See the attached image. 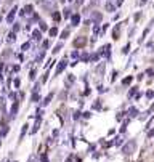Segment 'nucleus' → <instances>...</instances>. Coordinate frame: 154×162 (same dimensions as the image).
<instances>
[{
  "mask_svg": "<svg viewBox=\"0 0 154 162\" xmlns=\"http://www.w3.org/2000/svg\"><path fill=\"white\" fill-rule=\"evenodd\" d=\"M100 108H101V99H97L93 103V109H100Z\"/></svg>",
  "mask_w": 154,
  "mask_h": 162,
  "instance_id": "18",
  "label": "nucleus"
},
{
  "mask_svg": "<svg viewBox=\"0 0 154 162\" xmlns=\"http://www.w3.org/2000/svg\"><path fill=\"white\" fill-rule=\"evenodd\" d=\"M6 133H8V127H3V129H2V132H0V136H5Z\"/></svg>",
  "mask_w": 154,
  "mask_h": 162,
  "instance_id": "27",
  "label": "nucleus"
},
{
  "mask_svg": "<svg viewBox=\"0 0 154 162\" xmlns=\"http://www.w3.org/2000/svg\"><path fill=\"white\" fill-rule=\"evenodd\" d=\"M79 117H80V111H76V112H74V119H79Z\"/></svg>",
  "mask_w": 154,
  "mask_h": 162,
  "instance_id": "38",
  "label": "nucleus"
},
{
  "mask_svg": "<svg viewBox=\"0 0 154 162\" xmlns=\"http://www.w3.org/2000/svg\"><path fill=\"white\" fill-rule=\"evenodd\" d=\"M61 48H63V43H58V45L55 47V50H53V51H55V53H58V51H60Z\"/></svg>",
  "mask_w": 154,
  "mask_h": 162,
  "instance_id": "31",
  "label": "nucleus"
},
{
  "mask_svg": "<svg viewBox=\"0 0 154 162\" xmlns=\"http://www.w3.org/2000/svg\"><path fill=\"white\" fill-rule=\"evenodd\" d=\"M153 96H154V92H153V90H148V92H146V98H148V99H153Z\"/></svg>",
  "mask_w": 154,
  "mask_h": 162,
  "instance_id": "23",
  "label": "nucleus"
},
{
  "mask_svg": "<svg viewBox=\"0 0 154 162\" xmlns=\"http://www.w3.org/2000/svg\"><path fill=\"white\" fill-rule=\"evenodd\" d=\"M140 3H146V0H140Z\"/></svg>",
  "mask_w": 154,
  "mask_h": 162,
  "instance_id": "50",
  "label": "nucleus"
},
{
  "mask_svg": "<svg viewBox=\"0 0 154 162\" xmlns=\"http://www.w3.org/2000/svg\"><path fill=\"white\" fill-rule=\"evenodd\" d=\"M119 32H121V24H117V26L114 27V32H112L114 39H119Z\"/></svg>",
  "mask_w": 154,
  "mask_h": 162,
  "instance_id": "12",
  "label": "nucleus"
},
{
  "mask_svg": "<svg viewBox=\"0 0 154 162\" xmlns=\"http://www.w3.org/2000/svg\"><path fill=\"white\" fill-rule=\"evenodd\" d=\"M80 58H82V61H85V63H87V61H90V58H92V56H90L88 53H84Z\"/></svg>",
  "mask_w": 154,
  "mask_h": 162,
  "instance_id": "17",
  "label": "nucleus"
},
{
  "mask_svg": "<svg viewBox=\"0 0 154 162\" xmlns=\"http://www.w3.org/2000/svg\"><path fill=\"white\" fill-rule=\"evenodd\" d=\"M122 141H124V138L117 136V138H116V141H114V144H116V146H121V144H122Z\"/></svg>",
  "mask_w": 154,
  "mask_h": 162,
  "instance_id": "22",
  "label": "nucleus"
},
{
  "mask_svg": "<svg viewBox=\"0 0 154 162\" xmlns=\"http://www.w3.org/2000/svg\"><path fill=\"white\" fill-rule=\"evenodd\" d=\"M21 48H23V50H24V51H26V50H27V48H29V43H24V45H23Z\"/></svg>",
  "mask_w": 154,
  "mask_h": 162,
  "instance_id": "44",
  "label": "nucleus"
},
{
  "mask_svg": "<svg viewBox=\"0 0 154 162\" xmlns=\"http://www.w3.org/2000/svg\"><path fill=\"white\" fill-rule=\"evenodd\" d=\"M122 2H124V0H117V2H116V5H117V6H121V5H122Z\"/></svg>",
  "mask_w": 154,
  "mask_h": 162,
  "instance_id": "45",
  "label": "nucleus"
},
{
  "mask_svg": "<svg viewBox=\"0 0 154 162\" xmlns=\"http://www.w3.org/2000/svg\"><path fill=\"white\" fill-rule=\"evenodd\" d=\"M132 80H133V77H132V75H128V77H125L124 80H122V85H128Z\"/></svg>",
  "mask_w": 154,
  "mask_h": 162,
  "instance_id": "14",
  "label": "nucleus"
},
{
  "mask_svg": "<svg viewBox=\"0 0 154 162\" xmlns=\"http://www.w3.org/2000/svg\"><path fill=\"white\" fill-rule=\"evenodd\" d=\"M29 79H31V80H34V79H35V69H32V71H31V74H29Z\"/></svg>",
  "mask_w": 154,
  "mask_h": 162,
  "instance_id": "32",
  "label": "nucleus"
},
{
  "mask_svg": "<svg viewBox=\"0 0 154 162\" xmlns=\"http://www.w3.org/2000/svg\"><path fill=\"white\" fill-rule=\"evenodd\" d=\"M8 42H15V34H10V36H8Z\"/></svg>",
  "mask_w": 154,
  "mask_h": 162,
  "instance_id": "35",
  "label": "nucleus"
},
{
  "mask_svg": "<svg viewBox=\"0 0 154 162\" xmlns=\"http://www.w3.org/2000/svg\"><path fill=\"white\" fill-rule=\"evenodd\" d=\"M18 108H19V104H18V101H16L15 104L11 106V111H10V112H11V117L16 116V112H18Z\"/></svg>",
  "mask_w": 154,
  "mask_h": 162,
  "instance_id": "9",
  "label": "nucleus"
},
{
  "mask_svg": "<svg viewBox=\"0 0 154 162\" xmlns=\"http://www.w3.org/2000/svg\"><path fill=\"white\" fill-rule=\"evenodd\" d=\"M56 34H58V29H56V27H51V29H50V36L55 37Z\"/></svg>",
  "mask_w": 154,
  "mask_h": 162,
  "instance_id": "24",
  "label": "nucleus"
},
{
  "mask_svg": "<svg viewBox=\"0 0 154 162\" xmlns=\"http://www.w3.org/2000/svg\"><path fill=\"white\" fill-rule=\"evenodd\" d=\"M66 162H72V156H71V157H67V159H66Z\"/></svg>",
  "mask_w": 154,
  "mask_h": 162,
  "instance_id": "48",
  "label": "nucleus"
},
{
  "mask_svg": "<svg viewBox=\"0 0 154 162\" xmlns=\"http://www.w3.org/2000/svg\"><path fill=\"white\" fill-rule=\"evenodd\" d=\"M39 99H40V95H39V93H34V95H32V101L37 103Z\"/></svg>",
  "mask_w": 154,
  "mask_h": 162,
  "instance_id": "25",
  "label": "nucleus"
},
{
  "mask_svg": "<svg viewBox=\"0 0 154 162\" xmlns=\"http://www.w3.org/2000/svg\"><path fill=\"white\" fill-rule=\"evenodd\" d=\"M128 50H130V45H125V47H124V50H122V53L127 55V53H128Z\"/></svg>",
  "mask_w": 154,
  "mask_h": 162,
  "instance_id": "36",
  "label": "nucleus"
},
{
  "mask_svg": "<svg viewBox=\"0 0 154 162\" xmlns=\"http://www.w3.org/2000/svg\"><path fill=\"white\" fill-rule=\"evenodd\" d=\"M153 74H154L153 69H148V71H146V75H153Z\"/></svg>",
  "mask_w": 154,
  "mask_h": 162,
  "instance_id": "42",
  "label": "nucleus"
},
{
  "mask_svg": "<svg viewBox=\"0 0 154 162\" xmlns=\"http://www.w3.org/2000/svg\"><path fill=\"white\" fill-rule=\"evenodd\" d=\"M15 13H16V8H13L11 11H10V15L6 16V21H8V23H11V21H13V18H15Z\"/></svg>",
  "mask_w": 154,
  "mask_h": 162,
  "instance_id": "13",
  "label": "nucleus"
},
{
  "mask_svg": "<svg viewBox=\"0 0 154 162\" xmlns=\"http://www.w3.org/2000/svg\"><path fill=\"white\" fill-rule=\"evenodd\" d=\"M0 80H2V74H0Z\"/></svg>",
  "mask_w": 154,
  "mask_h": 162,
  "instance_id": "51",
  "label": "nucleus"
},
{
  "mask_svg": "<svg viewBox=\"0 0 154 162\" xmlns=\"http://www.w3.org/2000/svg\"><path fill=\"white\" fill-rule=\"evenodd\" d=\"M67 36H69V29L63 31V34H61V39H67Z\"/></svg>",
  "mask_w": 154,
  "mask_h": 162,
  "instance_id": "26",
  "label": "nucleus"
},
{
  "mask_svg": "<svg viewBox=\"0 0 154 162\" xmlns=\"http://www.w3.org/2000/svg\"><path fill=\"white\" fill-rule=\"evenodd\" d=\"M40 29H42V31H47L48 27H47V24H45V23H40Z\"/></svg>",
  "mask_w": 154,
  "mask_h": 162,
  "instance_id": "37",
  "label": "nucleus"
},
{
  "mask_svg": "<svg viewBox=\"0 0 154 162\" xmlns=\"http://www.w3.org/2000/svg\"><path fill=\"white\" fill-rule=\"evenodd\" d=\"M153 111H154V103H153V106H151V108L148 109V112H153Z\"/></svg>",
  "mask_w": 154,
  "mask_h": 162,
  "instance_id": "47",
  "label": "nucleus"
},
{
  "mask_svg": "<svg viewBox=\"0 0 154 162\" xmlns=\"http://www.w3.org/2000/svg\"><path fill=\"white\" fill-rule=\"evenodd\" d=\"M138 114H140V111L135 108V106H132V108L128 109V116H130V117H136Z\"/></svg>",
  "mask_w": 154,
  "mask_h": 162,
  "instance_id": "6",
  "label": "nucleus"
},
{
  "mask_svg": "<svg viewBox=\"0 0 154 162\" xmlns=\"http://www.w3.org/2000/svg\"><path fill=\"white\" fill-rule=\"evenodd\" d=\"M71 56H72L74 60H76V58H79V53H77V51H72V53H71Z\"/></svg>",
  "mask_w": 154,
  "mask_h": 162,
  "instance_id": "39",
  "label": "nucleus"
},
{
  "mask_svg": "<svg viewBox=\"0 0 154 162\" xmlns=\"http://www.w3.org/2000/svg\"><path fill=\"white\" fill-rule=\"evenodd\" d=\"M85 43H87V39H85V37H82V36L77 37V39L74 40V47H77V48H79V47H84Z\"/></svg>",
  "mask_w": 154,
  "mask_h": 162,
  "instance_id": "2",
  "label": "nucleus"
},
{
  "mask_svg": "<svg viewBox=\"0 0 154 162\" xmlns=\"http://www.w3.org/2000/svg\"><path fill=\"white\" fill-rule=\"evenodd\" d=\"M64 16H66V18L71 16V8H64Z\"/></svg>",
  "mask_w": 154,
  "mask_h": 162,
  "instance_id": "30",
  "label": "nucleus"
},
{
  "mask_svg": "<svg viewBox=\"0 0 154 162\" xmlns=\"http://www.w3.org/2000/svg\"><path fill=\"white\" fill-rule=\"evenodd\" d=\"M71 23H72V26H79V23H80V16H79V15H72V16H71Z\"/></svg>",
  "mask_w": 154,
  "mask_h": 162,
  "instance_id": "7",
  "label": "nucleus"
},
{
  "mask_svg": "<svg viewBox=\"0 0 154 162\" xmlns=\"http://www.w3.org/2000/svg\"><path fill=\"white\" fill-rule=\"evenodd\" d=\"M103 71H104V64H100V66H98V69H97V72H98V75H100V77H101Z\"/></svg>",
  "mask_w": 154,
  "mask_h": 162,
  "instance_id": "21",
  "label": "nucleus"
},
{
  "mask_svg": "<svg viewBox=\"0 0 154 162\" xmlns=\"http://www.w3.org/2000/svg\"><path fill=\"white\" fill-rule=\"evenodd\" d=\"M19 84H21V82H19V79H15V87H16V88L19 87Z\"/></svg>",
  "mask_w": 154,
  "mask_h": 162,
  "instance_id": "41",
  "label": "nucleus"
},
{
  "mask_svg": "<svg viewBox=\"0 0 154 162\" xmlns=\"http://www.w3.org/2000/svg\"><path fill=\"white\" fill-rule=\"evenodd\" d=\"M74 80H76V77H74V75H72V74H71V75H69V77H67V84H69V82H71V84H72V82H74Z\"/></svg>",
  "mask_w": 154,
  "mask_h": 162,
  "instance_id": "34",
  "label": "nucleus"
},
{
  "mask_svg": "<svg viewBox=\"0 0 154 162\" xmlns=\"http://www.w3.org/2000/svg\"><path fill=\"white\" fill-rule=\"evenodd\" d=\"M40 161H42V162H48V157H47V154H42V156H40Z\"/></svg>",
  "mask_w": 154,
  "mask_h": 162,
  "instance_id": "33",
  "label": "nucleus"
},
{
  "mask_svg": "<svg viewBox=\"0 0 154 162\" xmlns=\"http://www.w3.org/2000/svg\"><path fill=\"white\" fill-rule=\"evenodd\" d=\"M51 98H53V93H48V95H47V98L42 101V106H47V104H48V103L51 101Z\"/></svg>",
  "mask_w": 154,
  "mask_h": 162,
  "instance_id": "11",
  "label": "nucleus"
},
{
  "mask_svg": "<svg viewBox=\"0 0 154 162\" xmlns=\"http://www.w3.org/2000/svg\"><path fill=\"white\" fill-rule=\"evenodd\" d=\"M148 136H149V138H151V136H154V130H151V132L148 133Z\"/></svg>",
  "mask_w": 154,
  "mask_h": 162,
  "instance_id": "46",
  "label": "nucleus"
},
{
  "mask_svg": "<svg viewBox=\"0 0 154 162\" xmlns=\"http://www.w3.org/2000/svg\"><path fill=\"white\" fill-rule=\"evenodd\" d=\"M125 114H127V112H124V111H122V112H119V114L116 116V119H117V120H122V117H124Z\"/></svg>",
  "mask_w": 154,
  "mask_h": 162,
  "instance_id": "28",
  "label": "nucleus"
},
{
  "mask_svg": "<svg viewBox=\"0 0 154 162\" xmlns=\"http://www.w3.org/2000/svg\"><path fill=\"white\" fill-rule=\"evenodd\" d=\"M53 19H55V21H60L61 15H60V13H53Z\"/></svg>",
  "mask_w": 154,
  "mask_h": 162,
  "instance_id": "29",
  "label": "nucleus"
},
{
  "mask_svg": "<svg viewBox=\"0 0 154 162\" xmlns=\"http://www.w3.org/2000/svg\"><path fill=\"white\" fill-rule=\"evenodd\" d=\"M31 13H32V5H27V6H24V8H23L21 15H23V16H29Z\"/></svg>",
  "mask_w": 154,
  "mask_h": 162,
  "instance_id": "5",
  "label": "nucleus"
},
{
  "mask_svg": "<svg viewBox=\"0 0 154 162\" xmlns=\"http://www.w3.org/2000/svg\"><path fill=\"white\" fill-rule=\"evenodd\" d=\"M135 151H136V141H133V140L127 141V143L122 146V154H124V156H130V154H133Z\"/></svg>",
  "mask_w": 154,
  "mask_h": 162,
  "instance_id": "1",
  "label": "nucleus"
},
{
  "mask_svg": "<svg viewBox=\"0 0 154 162\" xmlns=\"http://www.w3.org/2000/svg\"><path fill=\"white\" fill-rule=\"evenodd\" d=\"M40 129V117H37V120H35V124H34V129L31 130V133H35L37 130Z\"/></svg>",
  "mask_w": 154,
  "mask_h": 162,
  "instance_id": "8",
  "label": "nucleus"
},
{
  "mask_svg": "<svg viewBox=\"0 0 154 162\" xmlns=\"http://www.w3.org/2000/svg\"><path fill=\"white\" fill-rule=\"evenodd\" d=\"M2 69H3V64H0V72H2Z\"/></svg>",
  "mask_w": 154,
  "mask_h": 162,
  "instance_id": "49",
  "label": "nucleus"
},
{
  "mask_svg": "<svg viewBox=\"0 0 154 162\" xmlns=\"http://www.w3.org/2000/svg\"><path fill=\"white\" fill-rule=\"evenodd\" d=\"M32 37H34V40H40V31H34Z\"/></svg>",
  "mask_w": 154,
  "mask_h": 162,
  "instance_id": "15",
  "label": "nucleus"
},
{
  "mask_svg": "<svg viewBox=\"0 0 154 162\" xmlns=\"http://www.w3.org/2000/svg\"><path fill=\"white\" fill-rule=\"evenodd\" d=\"M66 66H67V61H66V60H63L60 64H58V68H56V74H61V72L66 69Z\"/></svg>",
  "mask_w": 154,
  "mask_h": 162,
  "instance_id": "4",
  "label": "nucleus"
},
{
  "mask_svg": "<svg viewBox=\"0 0 154 162\" xmlns=\"http://www.w3.org/2000/svg\"><path fill=\"white\" fill-rule=\"evenodd\" d=\"M92 18H93V21H95V23H100L103 16H101V13H97V11H95L93 15H92Z\"/></svg>",
  "mask_w": 154,
  "mask_h": 162,
  "instance_id": "10",
  "label": "nucleus"
},
{
  "mask_svg": "<svg viewBox=\"0 0 154 162\" xmlns=\"http://www.w3.org/2000/svg\"><path fill=\"white\" fill-rule=\"evenodd\" d=\"M27 127H29V125H27V124H26V125H23V130H21V135H19V138H21V140H23V136H24V133L27 132Z\"/></svg>",
  "mask_w": 154,
  "mask_h": 162,
  "instance_id": "20",
  "label": "nucleus"
},
{
  "mask_svg": "<svg viewBox=\"0 0 154 162\" xmlns=\"http://www.w3.org/2000/svg\"><path fill=\"white\" fill-rule=\"evenodd\" d=\"M136 93H138V88H136V87H133V88H132V90H130V92H128V98H132V96H133V95H136Z\"/></svg>",
  "mask_w": 154,
  "mask_h": 162,
  "instance_id": "16",
  "label": "nucleus"
},
{
  "mask_svg": "<svg viewBox=\"0 0 154 162\" xmlns=\"http://www.w3.org/2000/svg\"><path fill=\"white\" fill-rule=\"evenodd\" d=\"M90 116H92V112H84V117H85V119H88Z\"/></svg>",
  "mask_w": 154,
  "mask_h": 162,
  "instance_id": "43",
  "label": "nucleus"
},
{
  "mask_svg": "<svg viewBox=\"0 0 154 162\" xmlns=\"http://www.w3.org/2000/svg\"><path fill=\"white\" fill-rule=\"evenodd\" d=\"M114 8H116V6L114 5H112V3H106V10H108V11H114Z\"/></svg>",
  "mask_w": 154,
  "mask_h": 162,
  "instance_id": "19",
  "label": "nucleus"
},
{
  "mask_svg": "<svg viewBox=\"0 0 154 162\" xmlns=\"http://www.w3.org/2000/svg\"><path fill=\"white\" fill-rule=\"evenodd\" d=\"M69 2H72V0H69Z\"/></svg>",
  "mask_w": 154,
  "mask_h": 162,
  "instance_id": "52",
  "label": "nucleus"
},
{
  "mask_svg": "<svg viewBox=\"0 0 154 162\" xmlns=\"http://www.w3.org/2000/svg\"><path fill=\"white\" fill-rule=\"evenodd\" d=\"M93 32H95V34H98V32H100V27H98V24L93 27Z\"/></svg>",
  "mask_w": 154,
  "mask_h": 162,
  "instance_id": "40",
  "label": "nucleus"
},
{
  "mask_svg": "<svg viewBox=\"0 0 154 162\" xmlns=\"http://www.w3.org/2000/svg\"><path fill=\"white\" fill-rule=\"evenodd\" d=\"M98 55H106L108 58H111V45H104L100 50V53H98Z\"/></svg>",
  "mask_w": 154,
  "mask_h": 162,
  "instance_id": "3",
  "label": "nucleus"
}]
</instances>
